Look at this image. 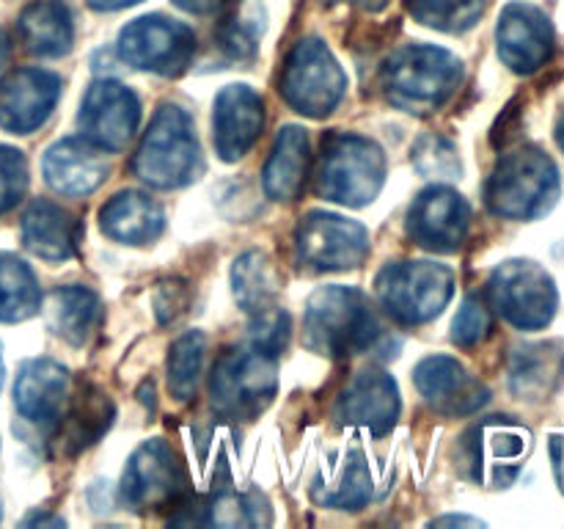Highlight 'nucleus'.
Here are the masks:
<instances>
[{"instance_id":"f257e3e1","label":"nucleus","mask_w":564,"mask_h":529,"mask_svg":"<svg viewBox=\"0 0 564 529\" xmlns=\"http://www.w3.org/2000/svg\"><path fill=\"white\" fill-rule=\"evenodd\" d=\"M463 80V64L449 50L430 44L400 47L383 66L386 97L408 114H433Z\"/></svg>"},{"instance_id":"f03ea898","label":"nucleus","mask_w":564,"mask_h":529,"mask_svg":"<svg viewBox=\"0 0 564 529\" xmlns=\"http://www.w3.org/2000/svg\"><path fill=\"white\" fill-rule=\"evenodd\" d=\"M378 314L356 287H323L306 309V339L312 350L341 358L364 353L378 342Z\"/></svg>"},{"instance_id":"7ed1b4c3","label":"nucleus","mask_w":564,"mask_h":529,"mask_svg":"<svg viewBox=\"0 0 564 529\" xmlns=\"http://www.w3.org/2000/svg\"><path fill=\"white\" fill-rule=\"evenodd\" d=\"M560 198V169L540 149L527 147L505 154L496 163L485 202L501 218L529 220L549 213Z\"/></svg>"},{"instance_id":"20e7f679","label":"nucleus","mask_w":564,"mask_h":529,"mask_svg":"<svg viewBox=\"0 0 564 529\" xmlns=\"http://www.w3.org/2000/svg\"><path fill=\"white\" fill-rule=\"evenodd\" d=\"M314 180L323 198L364 207L383 187L386 158L369 138L356 132H330L323 141Z\"/></svg>"},{"instance_id":"39448f33","label":"nucleus","mask_w":564,"mask_h":529,"mask_svg":"<svg viewBox=\"0 0 564 529\" xmlns=\"http://www.w3.org/2000/svg\"><path fill=\"white\" fill-rule=\"evenodd\" d=\"M198 143L191 116L176 105H163L154 114L141 147H138L132 171L152 187H182L196 176Z\"/></svg>"},{"instance_id":"423d86ee","label":"nucleus","mask_w":564,"mask_h":529,"mask_svg":"<svg viewBox=\"0 0 564 529\" xmlns=\"http://www.w3.org/2000/svg\"><path fill=\"white\" fill-rule=\"evenodd\" d=\"M275 386V356L251 345L248 350H226L215 361L209 395L220 417L248 422L273 402Z\"/></svg>"},{"instance_id":"0eeeda50","label":"nucleus","mask_w":564,"mask_h":529,"mask_svg":"<svg viewBox=\"0 0 564 529\" xmlns=\"http://www.w3.org/2000/svg\"><path fill=\"white\" fill-rule=\"evenodd\" d=\"M347 77L319 39H303L290 50L281 72V94L303 116L323 119L341 102Z\"/></svg>"},{"instance_id":"6e6552de","label":"nucleus","mask_w":564,"mask_h":529,"mask_svg":"<svg viewBox=\"0 0 564 529\" xmlns=\"http://www.w3.org/2000/svg\"><path fill=\"white\" fill-rule=\"evenodd\" d=\"M455 292V273L438 262H400L378 276V295L391 317L419 325L444 312Z\"/></svg>"},{"instance_id":"1a4fd4ad","label":"nucleus","mask_w":564,"mask_h":529,"mask_svg":"<svg viewBox=\"0 0 564 529\" xmlns=\"http://www.w3.org/2000/svg\"><path fill=\"white\" fill-rule=\"evenodd\" d=\"M488 301L507 323L523 331L545 328L560 306L554 279L529 259H512L494 270Z\"/></svg>"},{"instance_id":"9d476101","label":"nucleus","mask_w":564,"mask_h":529,"mask_svg":"<svg viewBox=\"0 0 564 529\" xmlns=\"http://www.w3.org/2000/svg\"><path fill=\"white\" fill-rule=\"evenodd\" d=\"M185 468L165 441H147L130 457L121 477V499L132 510H163L185 496Z\"/></svg>"},{"instance_id":"9b49d317","label":"nucleus","mask_w":564,"mask_h":529,"mask_svg":"<svg viewBox=\"0 0 564 529\" xmlns=\"http://www.w3.org/2000/svg\"><path fill=\"white\" fill-rule=\"evenodd\" d=\"M196 36L187 25L165 17H141L119 33V53L135 69L180 75L193 58Z\"/></svg>"},{"instance_id":"f8f14e48","label":"nucleus","mask_w":564,"mask_h":529,"mask_svg":"<svg viewBox=\"0 0 564 529\" xmlns=\"http://www.w3.org/2000/svg\"><path fill=\"white\" fill-rule=\"evenodd\" d=\"M301 262L314 270H350L367 259L369 231L356 220L330 213H308L295 231Z\"/></svg>"},{"instance_id":"ddd939ff","label":"nucleus","mask_w":564,"mask_h":529,"mask_svg":"<svg viewBox=\"0 0 564 529\" xmlns=\"http://www.w3.org/2000/svg\"><path fill=\"white\" fill-rule=\"evenodd\" d=\"M141 121V102L127 86L99 80L88 88L80 105L83 138L97 143L105 152H119L135 136Z\"/></svg>"},{"instance_id":"4468645a","label":"nucleus","mask_w":564,"mask_h":529,"mask_svg":"<svg viewBox=\"0 0 564 529\" xmlns=\"http://www.w3.org/2000/svg\"><path fill=\"white\" fill-rule=\"evenodd\" d=\"M58 75L39 66L17 69L0 80V127L17 136L39 130L58 102Z\"/></svg>"},{"instance_id":"2eb2a0df","label":"nucleus","mask_w":564,"mask_h":529,"mask_svg":"<svg viewBox=\"0 0 564 529\" xmlns=\"http://www.w3.org/2000/svg\"><path fill=\"white\" fill-rule=\"evenodd\" d=\"M496 39H499L501 61L521 75H532L554 55V28L538 6H507L501 11Z\"/></svg>"},{"instance_id":"dca6fc26","label":"nucleus","mask_w":564,"mask_h":529,"mask_svg":"<svg viewBox=\"0 0 564 529\" xmlns=\"http://www.w3.org/2000/svg\"><path fill=\"white\" fill-rule=\"evenodd\" d=\"M466 463L474 468V477L482 479L490 474L496 485H507L521 472V461L529 452V433L521 424L505 417L477 424L466 435Z\"/></svg>"},{"instance_id":"f3484780","label":"nucleus","mask_w":564,"mask_h":529,"mask_svg":"<svg viewBox=\"0 0 564 529\" xmlns=\"http://www.w3.org/2000/svg\"><path fill=\"white\" fill-rule=\"evenodd\" d=\"M468 220H471V209L466 198L452 187L435 185L413 202L408 229L419 246L449 253L457 251L466 240Z\"/></svg>"},{"instance_id":"a211bd4d","label":"nucleus","mask_w":564,"mask_h":529,"mask_svg":"<svg viewBox=\"0 0 564 529\" xmlns=\"http://www.w3.org/2000/svg\"><path fill=\"white\" fill-rule=\"evenodd\" d=\"M69 373L50 358H33L20 367L14 384V406L22 419L42 428H58L69 406Z\"/></svg>"},{"instance_id":"6ab92c4d","label":"nucleus","mask_w":564,"mask_h":529,"mask_svg":"<svg viewBox=\"0 0 564 529\" xmlns=\"http://www.w3.org/2000/svg\"><path fill=\"white\" fill-rule=\"evenodd\" d=\"M264 127V105L253 88L226 86L215 99V147L229 163L246 158Z\"/></svg>"},{"instance_id":"aec40b11","label":"nucleus","mask_w":564,"mask_h":529,"mask_svg":"<svg viewBox=\"0 0 564 529\" xmlns=\"http://www.w3.org/2000/svg\"><path fill=\"white\" fill-rule=\"evenodd\" d=\"M105 176H108L105 149L86 138H64L44 154V180L64 196H86L102 185Z\"/></svg>"},{"instance_id":"412c9836","label":"nucleus","mask_w":564,"mask_h":529,"mask_svg":"<svg viewBox=\"0 0 564 529\" xmlns=\"http://www.w3.org/2000/svg\"><path fill=\"white\" fill-rule=\"evenodd\" d=\"M413 380L419 391L446 413H471L488 402V389L452 356H427L413 369Z\"/></svg>"},{"instance_id":"4be33fe9","label":"nucleus","mask_w":564,"mask_h":529,"mask_svg":"<svg viewBox=\"0 0 564 529\" xmlns=\"http://www.w3.org/2000/svg\"><path fill=\"white\" fill-rule=\"evenodd\" d=\"M400 417V391L386 373H361L339 400V419L383 435Z\"/></svg>"},{"instance_id":"5701e85b","label":"nucleus","mask_w":564,"mask_h":529,"mask_svg":"<svg viewBox=\"0 0 564 529\" xmlns=\"http://www.w3.org/2000/svg\"><path fill=\"white\" fill-rule=\"evenodd\" d=\"M564 380V350L556 342L516 347L510 356V386L521 400L543 402Z\"/></svg>"},{"instance_id":"b1692460","label":"nucleus","mask_w":564,"mask_h":529,"mask_svg":"<svg viewBox=\"0 0 564 529\" xmlns=\"http://www.w3.org/2000/svg\"><path fill=\"white\" fill-rule=\"evenodd\" d=\"M22 242L47 262H64L77 248V220L69 209L53 202H33L22 215Z\"/></svg>"},{"instance_id":"393cba45","label":"nucleus","mask_w":564,"mask_h":529,"mask_svg":"<svg viewBox=\"0 0 564 529\" xmlns=\"http://www.w3.org/2000/svg\"><path fill=\"white\" fill-rule=\"evenodd\" d=\"M163 209L147 193L124 191L116 193L102 209H99V226L108 237L130 246L152 242L163 231Z\"/></svg>"},{"instance_id":"a878e982","label":"nucleus","mask_w":564,"mask_h":529,"mask_svg":"<svg viewBox=\"0 0 564 529\" xmlns=\"http://www.w3.org/2000/svg\"><path fill=\"white\" fill-rule=\"evenodd\" d=\"M308 136L303 127H284L275 138V147L270 152L268 165H264V193L273 202H292L301 196L303 182L308 176Z\"/></svg>"},{"instance_id":"bb28decb","label":"nucleus","mask_w":564,"mask_h":529,"mask_svg":"<svg viewBox=\"0 0 564 529\" xmlns=\"http://www.w3.org/2000/svg\"><path fill=\"white\" fill-rule=\"evenodd\" d=\"M22 47L39 58H58L72 50L75 25L66 3L61 0H39L31 3L17 20Z\"/></svg>"},{"instance_id":"cd10ccee","label":"nucleus","mask_w":564,"mask_h":529,"mask_svg":"<svg viewBox=\"0 0 564 529\" xmlns=\"http://www.w3.org/2000/svg\"><path fill=\"white\" fill-rule=\"evenodd\" d=\"M44 317H47L50 331L69 345H83L102 317L97 292L88 287H61L50 292L44 303Z\"/></svg>"},{"instance_id":"c85d7f7f","label":"nucleus","mask_w":564,"mask_h":529,"mask_svg":"<svg viewBox=\"0 0 564 529\" xmlns=\"http://www.w3.org/2000/svg\"><path fill=\"white\" fill-rule=\"evenodd\" d=\"M64 428H61V444L69 455L86 450L94 441L102 439L105 430L113 422V402L94 384L80 386L72 406L64 411Z\"/></svg>"},{"instance_id":"c756f323","label":"nucleus","mask_w":564,"mask_h":529,"mask_svg":"<svg viewBox=\"0 0 564 529\" xmlns=\"http://www.w3.org/2000/svg\"><path fill=\"white\" fill-rule=\"evenodd\" d=\"M369 496H372V477L367 461L358 452H347L334 472L314 483V499L339 510H358L367 505Z\"/></svg>"},{"instance_id":"7c9ffc66","label":"nucleus","mask_w":564,"mask_h":529,"mask_svg":"<svg viewBox=\"0 0 564 529\" xmlns=\"http://www.w3.org/2000/svg\"><path fill=\"white\" fill-rule=\"evenodd\" d=\"M42 306L33 270L14 253H0V323H20Z\"/></svg>"},{"instance_id":"2f4dec72","label":"nucleus","mask_w":564,"mask_h":529,"mask_svg":"<svg viewBox=\"0 0 564 529\" xmlns=\"http://www.w3.org/2000/svg\"><path fill=\"white\" fill-rule=\"evenodd\" d=\"M231 284H235L237 303L248 314L273 306L275 290H279L273 264L259 251H248L237 259L235 268H231Z\"/></svg>"},{"instance_id":"473e14b6","label":"nucleus","mask_w":564,"mask_h":529,"mask_svg":"<svg viewBox=\"0 0 564 529\" xmlns=\"http://www.w3.org/2000/svg\"><path fill=\"white\" fill-rule=\"evenodd\" d=\"M207 339L202 331H187L171 345L169 353V391L180 402L191 400L198 386V375L204 367Z\"/></svg>"},{"instance_id":"72a5a7b5","label":"nucleus","mask_w":564,"mask_h":529,"mask_svg":"<svg viewBox=\"0 0 564 529\" xmlns=\"http://www.w3.org/2000/svg\"><path fill=\"white\" fill-rule=\"evenodd\" d=\"M408 9L422 25L460 33L479 20L485 0H408Z\"/></svg>"},{"instance_id":"f704fd0d","label":"nucleus","mask_w":564,"mask_h":529,"mask_svg":"<svg viewBox=\"0 0 564 529\" xmlns=\"http://www.w3.org/2000/svg\"><path fill=\"white\" fill-rule=\"evenodd\" d=\"M202 510V523H218V527H257L270 521L268 505L259 496L248 494H220Z\"/></svg>"},{"instance_id":"c9c22d12","label":"nucleus","mask_w":564,"mask_h":529,"mask_svg":"<svg viewBox=\"0 0 564 529\" xmlns=\"http://www.w3.org/2000/svg\"><path fill=\"white\" fill-rule=\"evenodd\" d=\"M413 165L419 174L435 182H449L460 176V158L457 149L441 136H422L413 147Z\"/></svg>"},{"instance_id":"e433bc0d","label":"nucleus","mask_w":564,"mask_h":529,"mask_svg":"<svg viewBox=\"0 0 564 529\" xmlns=\"http://www.w3.org/2000/svg\"><path fill=\"white\" fill-rule=\"evenodd\" d=\"M259 25L257 17H242V14H229L218 28V44L231 61H251L257 55Z\"/></svg>"},{"instance_id":"4c0bfd02","label":"nucleus","mask_w":564,"mask_h":529,"mask_svg":"<svg viewBox=\"0 0 564 529\" xmlns=\"http://www.w3.org/2000/svg\"><path fill=\"white\" fill-rule=\"evenodd\" d=\"M290 342V314L279 306H268L262 312H253L251 323V345L259 350L279 356Z\"/></svg>"},{"instance_id":"58836bf2","label":"nucleus","mask_w":564,"mask_h":529,"mask_svg":"<svg viewBox=\"0 0 564 529\" xmlns=\"http://www.w3.org/2000/svg\"><path fill=\"white\" fill-rule=\"evenodd\" d=\"M490 331V309L482 298L471 295L463 301L455 323H452V342L460 347H471L482 342Z\"/></svg>"},{"instance_id":"ea45409f","label":"nucleus","mask_w":564,"mask_h":529,"mask_svg":"<svg viewBox=\"0 0 564 529\" xmlns=\"http://www.w3.org/2000/svg\"><path fill=\"white\" fill-rule=\"evenodd\" d=\"M28 191V163L22 152L0 147V213H9Z\"/></svg>"},{"instance_id":"a19ab883","label":"nucleus","mask_w":564,"mask_h":529,"mask_svg":"<svg viewBox=\"0 0 564 529\" xmlns=\"http://www.w3.org/2000/svg\"><path fill=\"white\" fill-rule=\"evenodd\" d=\"M154 306H158L160 323H171V320L180 317L187 306V290L182 284H163L160 287L158 298H154Z\"/></svg>"},{"instance_id":"79ce46f5","label":"nucleus","mask_w":564,"mask_h":529,"mask_svg":"<svg viewBox=\"0 0 564 529\" xmlns=\"http://www.w3.org/2000/svg\"><path fill=\"white\" fill-rule=\"evenodd\" d=\"M174 3L191 14H224L235 6V0H174Z\"/></svg>"},{"instance_id":"37998d69","label":"nucleus","mask_w":564,"mask_h":529,"mask_svg":"<svg viewBox=\"0 0 564 529\" xmlns=\"http://www.w3.org/2000/svg\"><path fill=\"white\" fill-rule=\"evenodd\" d=\"M551 461H554L556 485H560L564 494V433L551 435Z\"/></svg>"},{"instance_id":"c03bdc74","label":"nucleus","mask_w":564,"mask_h":529,"mask_svg":"<svg viewBox=\"0 0 564 529\" xmlns=\"http://www.w3.org/2000/svg\"><path fill=\"white\" fill-rule=\"evenodd\" d=\"M132 3H141V0H88V6L97 11H116V9H124V6Z\"/></svg>"},{"instance_id":"a18cd8bd","label":"nucleus","mask_w":564,"mask_h":529,"mask_svg":"<svg viewBox=\"0 0 564 529\" xmlns=\"http://www.w3.org/2000/svg\"><path fill=\"white\" fill-rule=\"evenodd\" d=\"M345 3H350V6H358V9H364V11H383L386 6H389V0H345Z\"/></svg>"},{"instance_id":"49530a36","label":"nucleus","mask_w":564,"mask_h":529,"mask_svg":"<svg viewBox=\"0 0 564 529\" xmlns=\"http://www.w3.org/2000/svg\"><path fill=\"white\" fill-rule=\"evenodd\" d=\"M6 66H9V39H6L3 28H0V77H3Z\"/></svg>"},{"instance_id":"de8ad7c7","label":"nucleus","mask_w":564,"mask_h":529,"mask_svg":"<svg viewBox=\"0 0 564 529\" xmlns=\"http://www.w3.org/2000/svg\"><path fill=\"white\" fill-rule=\"evenodd\" d=\"M556 141H560V147H562V152H564V105H562V110H560V119H556Z\"/></svg>"},{"instance_id":"09e8293b","label":"nucleus","mask_w":564,"mask_h":529,"mask_svg":"<svg viewBox=\"0 0 564 529\" xmlns=\"http://www.w3.org/2000/svg\"><path fill=\"white\" fill-rule=\"evenodd\" d=\"M435 523H471V527H477L479 521H474V518H463V516H449V518H438Z\"/></svg>"},{"instance_id":"8fccbe9b","label":"nucleus","mask_w":564,"mask_h":529,"mask_svg":"<svg viewBox=\"0 0 564 529\" xmlns=\"http://www.w3.org/2000/svg\"><path fill=\"white\" fill-rule=\"evenodd\" d=\"M44 521H47V518H28V521L25 523H44ZM50 523H64V521H58V518H50Z\"/></svg>"},{"instance_id":"3c124183","label":"nucleus","mask_w":564,"mask_h":529,"mask_svg":"<svg viewBox=\"0 0 564 529\" xmlns=\"http://www.w3.org/2000/svg\"><path fill=\"white\" fill-rule=\"evenodd\" d=\"M3 375H6V369H3V347H0V389H3Z\"/></svg>"}]
</instances>
